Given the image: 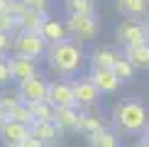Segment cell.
Here are the masks:
<instances>
[{"instance_id": "12", "label": "cell", "mask_w": 149, "mask_h": 147, "mask_svg": "<svg viewBox=\"0 0 149 147\" xmlns=\"http://www.w3.org/2000/svg\"><path fill=\"white\" fill-rule=\"evenodd\" d=\"M108 127V123L103 120V115L98 113L95 108H81V118H78V130L83 137H91V135H95V132H100Z\"/></svg>"}, {"instance_id": "3", "label": "cell", "mask_w": 149, "mask_h": 147, "mask_svg": "<svg viewBox=\"0 0 149 147\" xmlns=\"http://www.w3.org/2000/svg\"><path fill=\"white\" fill-rule=\"evenodd\" d=\"M64 22L69 27L71 39H78L83 44L98 39V34H100V20H98V15H66Z\"/></svg>"}, {"instance_id": "5", "label": "cell", "mask_w": 149, "mask_h": 147, "mask_svg": "<svg viewBox=\"0 0 149 147\" xmlns=\"http://www.w3.org/2000/svg\"><path fill=\"white\" fill-rule=\"evenodd\" d=\"M115 39H117V44H122V47H132V44L149 42L142 20H132V17H125V20H120L115 24Z\"/></svg>"}, {"instance_id": "31", "label": "cell", "mask_w": 149, "mask_h": 147, "mask_svg": "<svg viewBox=\"0 0 149 147\" xmlns=\"http://www.w3.org/2000/svg\"><path fill=\"white\" fill-rule=\"evenodd\" d=\"M22 147H49V145L44 142V140H39V137H34V135H29V137L22 142Z\"/></svg>"}, {"instance_id": "19", "label": "cell", "mask_w": 149, "mask_h": 147, "mask_svg": "<svg viewBox=\"0 0 149 147\" xmlns=\"http://www.w3.org/2000/svg\"><path fill=\"white\" fill-rule=\"evenodd\" d=\"M47 17L49 15H44V12H34V10L24 12L22 17H17V32H37L39 34L42 27H44V22H47Z\"/></svg>"}, {"instance_id": "35", "label": "cell", "mask_w": 149, "mask_h": 147, "mask_svg": "<svg viewBox=\"0 0 149 147\" xmlns=\"http://www.w3.org/2000/svg\"><path fill=\"white\" fill-rule=\"evenodd\" d=\"M5 120H8V113H5V110L0 108V127H3V123H5Z\"/></svg>"}, {"instance_id": "29", "label": "cell", "mask_w": 149, "mask_h": 147, "mask_svg": "<svg viewBox=\"0 0 149 147\" xmlns=\"http://www.w3.org/2000/svg\"><path fill=\"white\" fill-rule=\"evenodd\" d=\"M12 37H15V34L0 32V54H3V57H8V54L12 52Z\"/></svg>"}, {"instance_id": "14", "label": "cell", "mask_w": 149, "mask_h": 147, "mask_svg": "<svg viewBox=\"0 0 149 147\" xmlns=\"http://www.w3.org/2000/svg\"><path fill=\"white\" fill-rule=\"evenodd\" d=\"M29 135H32L29 125H22V123L10 120V118L3 123V127H0V140H3V145H22Z\"/></svg>"}, {"instance_id": "6", "label": "cell", "mask_w": 149, "mask_h": 147, "mask_svg": "<svg viewBox=\"0 0 149 147\" xmlns=\"http://www.w3.org/2000/svg\"><path fill=\"white\" fill-rule=\"evenodd\" d=\"M71 83H73V96H76V103H78V108H95L98 103H100V91H98V86L91 81V76L88 74H83V76H78L76 78H71Z\"/></svg>"}, {"instance_id": "15", "label": "cell", "mask_w": 149, "mask_h": 147, "mask_svg": "<svg viewBox=\"0 0 149 147\" xmlns=\"http://www.w3.org/2000/svg\"><path fill=\"white\" fill-rule=\"evenodd\" d=\"M78 118H81V108H76V106L54 108V123L61 127V132H76L78 130Z\"/></svg>"}, {"instance_id": "17", "label": "cell", "mask_w": 149, "mask_h": 147, "mask_svg": "<svg viewBox=\"0 0 149 147\" xmlns=\"http://www.w3.org/2000/svg\"><path fill=\"white\" fill-rule=\"evenodd\" d=\"M29 130H32V135L34 137H39V140H44V142L52 147L54 142H59L61 140V127L56 125L54 120H34L32 125H29Z\"/></svg>"}, {"instance_id": "20", "label": "cell", "mask_w": 149, "mask_h": 147, "mask_svg": "<svg viewBox=\"0 0 149 147\" xmlns=\"http://www.w3.org/2000/svg\"><path fill=\"white\" fill-rule=\"evenodd\" d=\"M88 147H120V132L108 125L105 130L91 135L88 137Z\"/></svg>"}, {"instance_id": "1", "label": "cell", "mask_w": 149, "mask_h": 147, "mask_svg": "<svg viewBox=\"0 0 149 147\" xmlns=\"http://www.w3.org/2000/svg\"><path fill=\"white\" fill-rule=\"evenodd\" d=\"M47 69L56 78H76L83 64L88 61V54L83 49V42L78 39H66L59 44H52L44 54Z\"/></svg>"}, {"instance_id": "38", "label": "cell", "mask_w": 149, "mask_h": 147, "mask_svg": "<svg viewBox=\"0 0 149 147\" xmlns=\"http://www.w3.org/2000/svg\"><path fill=\"white\" fill-rule=\"evenodd\" d=\"M0 57H3V54H0Z\"/></svg>"}, {"instance_id": "28", "label": "cell", "mask_w": 149, "mask_h": 147, "mask_svg": "<svg viewBox=\"0 0 149 147\" xmlns=\"http://www.w3.org/2000/svg\"><path fill=\"white\" fill-rule=\"evenodd\" d=\"M27 5V10H34V12H44L49 15V8H52V0H22Z\"/></svg>"}, {"instance_id": "30", "label": "cell", "mask_w": 149, "mask_h": 147, "mask_svg": "<svg viewBox=\"0 0 149 147\" xmlns=\"http://www.w3.org/2000/svg\"><path fill=\"white\" fill-rule=\"evenodd\" d=\"M10 12H12L15 17H22L24 12H29V10H27V5H24L22 0H12V5H10Z\"/></svg>"}, {"instance_id": "16", "label": "cell", "mask_w": 149, "mask_h": 147, "mask_svg": "<svg viewBox=\"0 0 149 147\" xmlns=\"http://www.w3.org/2000/svg\"><path fill=\"white\" fill-rule=\"evenodd\" d=\"M122 57H125L137 71H149V42L122 47Z\"/></svg>"}, {"instance_id": "33", "label": "cell", "mask_w": 149, "mask_h": 147, "mask_svg": "<svg viewBox=\"0 0 149 147\" xmlns=\"http://www.w3.org/2000/svg\"><path fill=\"white\" fill-rule=\"evenodd\" d=\"M132 147H149V142H147V140H142V137H139V140H137V142H134Z\"/></svg>"}, {"instance_id": "34", "label": "cell", "mask_w": 149, "mask_h": 147, "mask_svg": "<svg viewBox=\"0 0 149 147\" xmlns=\"http://www.w3.org/2000/svg\"><path fill=\"white\" fill-rule=\"evenodd\" d=\"M142 24H144V32H147V39H149V15L142 20Z\"/></svg>"}, {"instance_id": "24", "label": "cell", "mask_w": 149, "mask_h": 147, "mask_svg": "<svg viewBox=\"0 0 149 147\" xmlns=\"http://www.w3.org/2000/svg\"><path fill=\"white\" fill-rule=\"evenodd\" d=\"M17 103H22L20 93H17V86H15V88H8V86H5V88H0V108H3L5 113H10Z\"/></svg>"}, {"instance_id": "23", "label": "cell", "mask_w": 149, "mask_h": 147, "mask_svg": "<svg viewBox=\"0 0 149 147\" xmlns=\"http://www.w3.org/2000/svg\"><path fill=\"white\" fill-rule=\"evenodd\" d=\"M113 71L117 74V78H120L122 83H132V81H134V74H137V69H134V66L130 64L125 57L117 59V64L113 66Z\"/></svg>"}, {"instance_id": "18", "label": "cell", "mask_w": 149, "mask_h": 147, "mask_svg": "<svg viewBox=\"0 0 149 147\" xmlns=\"http://www.w3.org/2000/svg\"><path fill=\"white\" fill-rule=\"evenodd\" d=\"M115 10L122 17L132 20H144L149 15V0H115Z\"/></svg>"}, {"instance_id": "22", "label": "cell", "mask_w": 149, "mask_h": 147, "mask_svg": "<svg viewBox=\"0 0 149 147\" xmlns=\"http://www.w3.org/2000/svg\"><path fill=\"white\" fill-rule=\"evenodd\" d=\"M27 106L32 110L34 120H54V106L49 101H32V103H27Z\"/></svg>"}, {"instance_id": "26", "label": "cell", "mask_w": 149, "mask_h": 147, "mask_svg": "<svg viewBox=\"0 0 149 147\" xmlns=\"http://www.w3.org/2000/svg\"><path fill=\"white\" fill-rule=\"evenodd\" d=\"M15 83L12 81V69H10V57H0V88Z\"/></svg>"}, {"instance_id": "8", "label": "cell", "mask_w": 149, "mask_h": 147, "mask_svg": "<svg viewBox=\"0 0 149 147\" xmlns=\"http://www.w3.org/2000/svg\"><path fill=\"white\" fill-rule=\"evenodd\" d=\"M47 91H49V78L37 74V76L27 78V81L17 83V93H20L22 103H32V101H47Z\"/></svg>"}, {"instance_id": "9", "label": "cell", "mask_w": 149, "mask_h": 147, "mask_svg": "<svg viewBox=\"0 0 149 147\" xmlns=\"http://www.w3.org/2000/svg\"><path fill=\"white\" fill-rule=\"evenodd\" d=\"M10 69H12V81L22 83L39 74V59L32 57H20V54H10Z\"/></svg>"}, {"instance_id": "2", "label": "cell", "mask_w": 149, "mask_h": 147, "mask_svg": "<svg viewBox=\"0 0 149 147\" xmlns=\"http://www.w3.org/2000/svg\"><path fill=\"white\" fill-rule=\"evenodd\" d=\"M149 125V106L139 98L117 101L110 110V127L120 135H142Z\"/></svg>"}, {"instance_id": "21", "label": "cell", "mask_w": 149, "mask_h": 147, "mask_svg": "<svg viewBox=\"0 0 149 147\" xmlns=\"http://www.w3.org/2000/svg\"><path fill=\"white\" fill-rule=\"evenodd\" d=\"M66 15H95V0H61Z\"/></svg>"}, {"instance_id": "7", "label": "cell", "mask_w": 149, "mask_h": 147, "mask_svg": "<svg viewBox=\"0 0 149 147\" xmlns=\"http://www.w3.org/2000/svg\"><path fill=\"white\" fill-rule=\"evenodd\" d=\"M47 101L54 108H64V106H76V96H73V83L71 78H49V91H47Z\"/></svg>"}, {"instance_id": "32", "label": "cell", "mask_w": 149, "mask_h": 147, "mask_svg": "<svg viewBox=\"0 0 149 147\" xmlns=\"http://www.w3.org/2000/svg\"><path fill=\"white\" fill-rule=\"evenodd\" d=\"M10 5L12 0H0V12H10Z\"/></svg>"}, {"instance_id": "4", "label": "cell", "mask_w": 149, "mask_h": 147, "mask_svg": "<svg viewBox=\"0 0 149 147\" xmlns=\"http://www.w3.org/2000/svg\"><path fill=\"white\" fill-rule=\"evenodd\" d=\"M47 49H49V44L37 32H15V37H12V54L32 57V59H44Z\"/></svg>"}, {"instance_id": "27", "label": "cell", "mask_w": 149, "mask_h": 147, "mask_svg": "<svg viewBox=\"0 0 149 147\" xmlns=\"http://www.w3.org/2000/svg\"><path fill=\"white\" fill-rule=\"evenodd\" d=\"M0 32H8V34L17 32V17L12 12H0Z\"/></svg>"}, {"instance_id": "36", "label": "cell", "mask_w": 149, "mask_h": 147, "mask_svg": "<svg viewBox=\"0 0 149 147\" xmlns=\"http://www.w3.org/2000/svg\"><path fill=\"white\" fill-rule=\"evenodd\" d=\"M139 137H142V140H147V142H149V125H147V130H144V132H142V135H139Z\"/></svg>"}, {"instance_id": "37", "label": "cell", "mask_w": 149, "mask_h": 147, "mask_svg": "<svg viewBox=\"0 0 149 147\" xmlns=\"http://www.w3.org/2000/svg\"><path fill=\"white\" fill-rule=\"evenodd\" d=\"M5 147H22V145H5Z\"/></svg>"}, {"instance_id": "10", "label": "cell", "mask_w": 149, "mask_h": 147, "mask_svg": "<svg viewBox=\"0 0 149 147\" xmlns=\"http://www.w3.org/2000/svg\"><path fill=\"white\" fill-rule=\"evenodd\" d=\"M120 57H122V54L117 52L113 44H98V47L91 49L88 64H91V69H113Z\"/></svg>"}, {"instance_id": "11", "label": "cell", "mask_w": 149, "mask_h": 147, "mask_svg": "<svg viewBox=\"0 0 149 147\" xmlns=\"http://www.w3.org/2000/svg\"><path fill=\"white\" fill-rule=\"evenodd\" d=\"M88 76H91V81L98 86L100 96H113V93L120 91V86H122V81L117 78V74L113 69H91Z\"/></svg>"}, {"instance_id": "25", "label": "cell", "mask_w": 149, "mask_h": 147, "mask_svg": "<svg viewBox=\"0 0 149 147\" xmlns=\"http://www.w3.org/2000/svg\"><path fill=\"white\" fill-rule=\"evenodd\" d=\"M8 118L10 120H17V123H22V125H32L34 118H32V110H29L27 103H17L15 108L8 113Z\"/></svg>"}, {"instance_id": "13", "label": "cell", "mask_w": 149, "mask_h": 147, "mask_svg": "<svg viewBox=\"0 0 149 147\" xmlns=\"http://www.w3.org/2000/svg\"><path fill=\"white\" fill-rule=\"evenodd\" d=\"M39 34H42V39H44L49 47H52V44H59V42L71 39L66 22H64V20H56V17H52V15L47 17V22H44V27H42Z\"/></svg>"}]
</instances>
